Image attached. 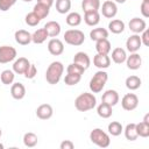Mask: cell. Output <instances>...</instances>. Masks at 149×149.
<instances>
[{
	"mask_svg": "<svg viewBox=\"0 0 149 149\" xmlns=\"http://www.w3.org/2000/svg\"><path fill=\"white\" fill-rule=\"evenodd\" d=\"M97 106V98L93 93H80L74 100V107L79 112H87Z\"/></svg>",
	"mask_w": 149,
	"mask_h": 149,
	"instance_id": "1",
	"label": "cell"
},
{
	"mask_svg": "<svg viewBox=\"0 0 149 149\" xmlns=\"http://www.w3.org/2000/svg\"><path fill=\"white\" fill-rule=\"evenodd\" d=\"M64 72V65L59 61H55L50 63L45 71V79L50 85H56L59 83L62 74Z\"/></svg>",
	"mask_w": 149,
	"mask_h": 149,
	"instance_id": "2",
	"label": "cell"
},
{
	"mask_svg": "<svg viewBox=\"0 0 149 149\" xmlns=\"http://www.w3.org/2000/svg\"><path fill=\"white\" fill-rule=\"evenodd\" d=\"M107 80H108V73L106 71H104V70L97 71L93 74V77L91 78L90 84H88L91 92L92 93H100L102 91V88L105 87Z\"/></svg>",
	"mask_w": 149,
	"mask_h": 149,
	"instance_id": "3",
	"label": "cell"
},
{
	"mask_svg": "<svg viewBox=\"0 0 149 149\" xmlns=\"http://www.w3.org/2000/svg\"><path fill=\"white\" fill-rule=\"evenodd\" d=\"M90 140L93 144L100 147V148H107L111 144L109 135L104 132L101 128H94L90 133Z\"/></svg>",
	"mask_w": 149,
	"mask_h": 149,
	"instance_id": "4",
	"label": "cell"
},
{
	"mask_svg": "<svg viewBox=\"0 0 149 149\" xmlns=\"http://www.w3.org/2000/svg\"><path fill=\"white\" fill-rule=\"evenodd\" d=\"M64 41H65V43H68L70 45L79 47L84 43L85 35L79 29H69L64 33Z\"/></svg>",
	"mask_w": 149,
	"mask_h": 149,
	"instance_id": "5",
	"label": "cell"
},
{
	"mask_svg": "<svg viewBox=\"0 0 149 149\" xmlns=\"http://www.w3.org/2000/svg\"><path fill=\"white\" fill-rule=\"evenodd\" d=\"M17 56L16 49L10 45H1L0 47V64H7L13 62Z\"/></svg>",
	"mask_w": 149,
	"mask_h": 149,
	"instance_id": "6",
	"label": "cell"
},
{
	"mask_svg": "<svg viewBox=\"0 0 149 149\" xmlns=\"http://www.w3.org/2000/svg\"><path fill=\"white\" fill-rule=\"evenodd\" d=\"M121 106L125 111H134L139 106V98L135 93H127L121 99Z\"/></svg>",
	"mask_w": 149,
	"mask_h": 149,
	"instance_id": "7",
	"label": "cell"
},
{
	"mask_svg": "<svg viewBox=\"0 0 149 149\" xmlns=\"http://www.w3.org/2000/svg\"><path fill=\"white\" fill-rule=\"evenodd\" d=\"M100 10L102 16L107 19H113L118 14V6L113 0H106L102 2V6H100Z\"/></svg>",
	"mask_w": 149,
	"mask_h": 149,
	"instance_id": "8",
	"label": "cell"
},
{
	"mask_svg": "<svg viewBox=\"0 0 149 149\" xmlns=\"http://www.w3.org/2000/svg\"><path fill=\"white\" fill-rule=\"evenodd\" d=\"M48 51L52 55V56H59L64 52V44L59 38L52 37L49 42H48Z\"/></svg>",
	"mask_w": 149,
	"mask_h": 149,
	"instance_id": "9",
	"label": "cell"
},
{
	"mask_svg": "<svg viewBox=\"0 0 149 149\" xmlns=\"http://www.w3.org/2000/svg\"><path fill=\"white\" fill-rule=\"evenodd\" d=\"M142 45L140 34H133L130 35L126 41V49L129 52H137Z\"/></svg>",
	"mask_w": 149,
	"mask_h": 149,
	"instance_id": "10",
	"label": "cell"
},
{
	"mask_svg": "<svg viewBox=\"0 0 149 149\" xmlns=\"http://www.w3.org/2000/svg\"><path fill=\"white\" fill-rule=\"evenodd\" d=\"M128 27L130 29V31H133L134 34H141L146 28H147V23L143 19L140 17H133L130 19Z\"/></svg>",
	"mask_w": 149,
	"mask_h": 149,
	"instance_id": "11",
	"label": "cell"
},
{
	"mask_svg": "<svg viewBox=\"0 0 149 149\" xmlns=\"http://www.w3.org/2000/svg\"><path fill=\"white\" fill-rule=\"evenodd\" d=\"M126 64L129 70H139L142 65V58L137 52H130L126 58Z\"/></svg>",
	"mask_w": 149,
	"mask_h": 149,
	"instance_id": "12",
	"label": "cell"
},
{
	"mask_svg": "<svg viewBox=\"0 0 149 149\" xmlns=\"http://www.w3.org/2000/svg\"><path fill=\"white\" fill-rule=\"evenodd\" d=\"M119 93L115 91V90H107L102 93V97H101V101L109 105V106H115L118 102H119Z\"/></svg>",
	"mask_w": 149,
	"mask_h": 149,
	"instance_id": "13",
	"label": "cell"
},
{
	"mask_svg": "<svg viewBox=\"0 0 149 149\" xmlns=\"http://www.w3.org/2000/svg\"><path fill=\"white\" fill-rule=\"evenodd\" d=\"M54 109L49 104H42L36 108V116L41 120H48L52 116Z\"/></svg>",
	"mask_w": 149,
	"mask_h": 149,
	"instance_id": "14",
	"label": "cell"
},
{
	"mask_svg": "<svg viewBox=\"0 0 149 149\" xmlns=\"http://www.w3.org/2000/svg\"><path fill=\"white\" fill-rule=\"evenodd\" d=\"M93 65L100 70L107 69L111 65V57L108 55H101V54H97L93 57Z\"/></svg>",
	"mask_w": 149,
	"mask_h": 149,
	"instance_id": "15",
	"label": "cell"
},
{
	"mask_svg": "<svg viewBox=\"0 0 149 149\" xmlns=\"http://www.w3.org/2000/svg\"><path fill=\"white\" fill-rule=\"evenodd\" d=\"M14 38L20 45H28L31 42V34L24 29H19L15 31Z\"/></svg>",
	"mask_w": 149,
	"mask_h": 149,
	"instance_id": "16",
	"label": "cell"
},
{
	"mask_svg": "<svg viewBox=\"0 0 149 149\" xmlns=\"http://www.w3.org/2000/svg\"><path fill=\"white\" fill-rule=\"evenodd\" d=\"M29 65H30V62L28 61V58H26V57H19L13 63V71L15 73H17V74H23L26 72V70L28 69Z\"/></svg>",
	"mask_w": 149,
	"mask_h": 149,
	"instance_id": "17",
	"label": "cell"
},
{
	"mask_svg": "<svg viewBox=\"0 0 149 149\" xmlns=\"http://www.w3.org/2000/svg\"><path fill=\"white\" fill-rule=\"evenodd\" d=\"M10 94L15 100H21L26 95V87L22 83H13L10 86Z\"/></svg>",
	"mask_w": 149,
	"mask_h": 149,
	"instance_id": "18",
	"label": "cell"
},
{
	"mask_svg": "<svg viewBox=\"0 0 149 149\" xmlns=\"http://www.w3.org/2000/svg\"><path fill=\"white\" fill-rule=\"evenodd\" d=\"M44 29L47 30L48 36L52 38V37H57L61 34L62 27L57 21H49L44 24Z\"/></svg>",
	"mask_w": 149,
	"mask_h": 149,
	"instance_id": "19",
	"label": "cell"
},
{
	"mask_svg": "<svg viewBox=\"0 0 149 149\" xmlns=\"http://www.w3.org/2000/svg\"><path fill=\"white\" fill-rule=\"evenodd\" d=\"M84 21L87 26L94 27L99 24L100 22V14L99 10H93V12H85L84 13Z\"/></svg>",
	"mask_w": 149,
	"mask_h": 149,
	"instance_id": "20",
	"label": "cell"
},
{
	"mask_svg": "<svg viewBox=\"0 0 149 149\" xmlns=\"http://www.w3.org/2000/svg\"><path fill=\"white\" fill-rule=\"evenodd\" d=\"M73 63H77L79 65H81L85 70H87L91 65V59L88 57V55L84 51H78L74 56H73Z\"/></svg>",
	"mask_w": 149,
	"mask_h": 149,
	"instance_id": "21",
	"label": "cell"
},
{
	"mask_svg": "<svg viewBox=\"0 0 149 149\" xmlns=\"http://www.w3.org/2000/svg\"><path fill=\"white\" fill-rule=\"evenodd\" d=\"M111 58H112V61H113L115 64H122V63L126 62L127 52H126V50H125L123 48L118 47V48L113 49L112 55H111Z\"/></svg>",
	"mask_w": 149,
	"mask_h": 149,
	"instance_id": "22",
	"label": "cell"
},
{
	"mask_svg": "<svg viewBox=\"0 0 149 149\" xmlns=\"http://www.w3.org/2000/svg\"><path fill=\"white\" fill-rule=\"evenodd\" d=\"M48 37H49L48 33L43 27V28H40V29L35 30L31 34V42L35 43V44H42V43H44L47 41Z\"/></svg>",
	"mask_w": 149,
	"mask_h": 149,
	"instance_id": "23",
	"label": "cell"
},
{
	"mask_svg": "<svg viewBox=\"0 0 149 149\" xmlns=\"http://www.w3.org/2000/svg\"><path fill=\"white\" fill-rule=\"evenodd\" d=\"M95 50H97L98 54L108 55L109 51L112 50V44H111V42H109L107 38L99 40V41L95 42Z\"/></svg>",
	"mask_w": 149,
	"mask_h": 149,
	"instance_id": "24",
	"label": "cell"
},
{
	"mask_svg": "<svg viewBox=\"0 0 149 149\" xmlns=\"http://www.w3.org/2000/svg\"><path fill=\"white\" fill-rule=\"evenodd\" d=\"M108 37V30L106 28L102 27H98V28H93L90 31V38L92 41H99V40H104Z\"/></svg>",
	"mask_w": 149,
	"mask_h": 149,
	"instance_id": "25",
	"label": "cell"
},
{
	"mask_svg": "<svg viewBox=\"0 0 149 149\" xmlns=\"http://www.w3.org/2000/svg\"><path fill=\"white\" fill-rule=\"evenodd\" d=\"M100 0H83L81 1V9L85 12H93L100 9Z\"/></svg>",
	"mask_w": 149,
	"mask_h": 149,
	"instance_id": "26",
	"label": "cell"
},
{
	"mask_svg": "<svg viewBox=\"0 0 149 149\" xmlns=\"http://www.w3.org/2000/svg\"><path fill=\"white\" fill-rule=\"evenodd\" d=\"M112 113H113L112 106H109V105H107V104H105V102H102V101H101V104H99L98 107H97V114H98L100 118H102V119H108V118H111V116H112Z\"/></svg>",
	"mask_w": 149,
	"mask_h": 149,
	"instance_id": "27",
	"label": "cell"
},
{
	"mask_svg": "<svg viewBox=\"0 0 149 149\" xmlns=\"http://www.w3.org/2000/svg\"><path fill=\"white\" fill-rule=\"evenodd\" d=\"M125 22L119 19H114L108 23V29L113 34H121L125 30Z\"/></svg>",
	"mask_w": 149,
	"mask_h": 149,
	"instance_id": "28",
	"label": "cell"
},
{
	"mask_svg": "<svg viewBox=\"0 0 149 149\" xmlns=\"http://www.w3.org/2000/svg\"><path fill=\"white\" fill-rule=\"evenodd\" d=\"M125 84H126V87H127L128 90L135 91V90H137V88L141 87L142 80H141V78L137 77V76H129V77L126 78Z\"/></svg>",
	"mask_w": 149,
	"mask_h": 149,
	"instance_id": "29",
	"label": "cell"
},
{
	"mask_svg": "<svg viewBox=\"0 0 149 149\" xmlns=\"http://www.w3.org/2000/svg\"><path fill=\"white\" fill-rule=\"evenodd\" d=\"M123 133H125V137L128 140V141H135L137 140L139 135L136 133V123H128L125 129H123Z\"/></svg>",
	"mask_w": 149,
	"mask_h": 149,
	"instance_id": "30",
	"label": "cell"
},
{
	"mask_svg": "<svg viewBox=\"0 0 149 149\" xmlns=\"http://www.w3.org/2000/svg\"><path fill=\"white\" fill-rule=\"evenodd\" d=\"M81 20H83L81 15H80L79 13H77V12H71V13H69V14L66 15V19H65L68 26H70V27H78V26L81 23Z\"/></svg>",
	"mask_w": 149,
	"mask_h": 149,
	"instance_id": "31",
	"label": "cell"
},
{
	"mask_svg": "<svg viewBox=\"0 0 149 149\" xmlns=\"http://www.w3.org/2000/svg\"><path fill=\"white\" fill-rule=\"evenodd\" d=\"M55 7L59 14H66L71 9V0H56Z\"/></svg>",
	"mask_w": 149,
	"mask_h": 149,
	"instance_id": "32",
	"label": "cell"
},
{
	"mask_svg": "<svg viewBox=\"0 0 149 149\" xmlns=\"http://www.w3.org/2000/svg\"><path fill=\"white\" fill-rule=\"evenodd\" d=\"M33 12L42 20V19H45L48 15H49V13H50V7H48V6H45V5H42V3H36L35 6H34V8H33Z\"/></svg>",
	"mask_w": 149,
	"mask_h": 149,
	"instance_id": "33",
	"label": "cell"
},
{
	"mask_svg": "<svg viewBox=\"0 0 149 149\" xmlns=\"http://www.w3.org/2000/svg\"><path fill=\"white\" fill-rule=\"evenodd\" d=\"M15 79V72L13 70H3L0 74V80L3 85H10L14 83Z\"/></svg>",
	"mask_w": 149,
	"mask_h": 149,
	"instance_id": "34",
	"label": "cell"
},
{
	"mask_svg": "<svg viewBox=\"0 0 149 149\" xmlns=\"http://www.w3.org/2000/svg\"><path fill=\"white\" fill-rule=\"evenodd\" d=\"M107 130L112 136H119L123 132V127L119 121H112L107 126Z\"/></svg>",
	"mask_w": 149,
	"mask_h": 149,
	"instance_id": "35",
	"label": "cell"
},
{
	"mask_svg": "<svg viewBox=\"0 0 149 149\" xmlns=\"http://www.w3.org/2000/svg\"><path fill=\"white\" fill-rule=\"evenodd\" d=\"M23 144L28 148H33L37 144V141H38V137L35 133H31V132H28L23 135Z\"/></svg>",
	"mask_w": 149,
	"mask_h": 149,
	"instance_id": "36",
	"label": "cell"
},
{
	"mask_svg": "<svg viewBox=\"0 0 149 149\" xmlns=\"http://www.w3.org/2000/svg\"><path fill=\"white\" fill-rule=\"evenodd\" d=\"M136 133L140 137H148L149 136V123L143 121L136 123Z\"/></svg>",
	"mask_w": 149,
	"mask_h": 149,
	"instance_id": "37",
	"label": "cell"
},
{
	"mask_svg": "<svg viewBox=\"0 0 149 149\" xmlns=\"http://www.w3.org/2000/svg\"><path fill=\"white\" fill-rule=\"evenodd\" d=\"M85 71L86 70L81 65H79L77 63H73V62L71 64H69L68 68H66V73H72V74H79V76H81Z\"/></svg>",
	"mask_w": 149,
	"mask_h": 149,
	"instance_id": "38",
	"label": "cell"
},
{
	"mask_svg": "<svg viewBox=\"0 0 149 149\" xmlns=\"http://www.w3.org/2000/svg\"><path fill=\"white\" fill-rule=\"evenodd\" d=\"M24 22L30 27H36L41 22V19L34 12H30L24 16Z\"/></svg>",
	"mask_w": 149,
	"mask_h": 149,
	"instance_id": "39",
	"label": "cell"
},
{
	"mask_svg": "<svg viewBox=\"0 0 149 149\" xmlns=\"http://www.w3.org/2000/svg\"><path fill=\"white\" fill-rule=\"evenodd\" d=\"M81 79V76L79 74H72V73H66L64 77V83L68 86H73L77 85Z\"/></svg>",
	"mask_w": 149,
	"mask_h": 149,
	"instance_id": "40",
	"label": "cell"
},
{
	"mask_svg": "<svg viewBox=\"0 0 149 149\" xmlns=\"http://www.w3.org/2000/svg\"><path fill=\"white\" fill-rule=\"evenodd\" d=\"M36 74H37V69H36V66H35L34 64L30 63V65L28 66V69L26 70V72L23 73V76H24L27 79H33Z\"/></svg>",
	"mask_w": 149,
	"mask_h": 149,
	"instance_id": "41",
	"label": "cell"
},
{
	"mask_svg": "<svg viewBox=\"0 0 149 149\" xmlns=\"http://www.w3.org/2000/svg\"><path fill=\"white\" fill-rule=\"evenodd\" d=\"M16 0H0V10L7 12L9 8H12L15 5Z\"/></svg>",
	"mask_w": 149,
	"mask_h": 149,
	"instance_id": "42",
	"label": "cell"
},
{
	"mask_svg": "<svg viewBox=\"0 0 149 149\" xmlns=\"http://www.w3.org/2000/svg\"><path fill=\"white\" fill-rule=\"evenodd\" d=\"M140 10H141V14L143 15V17H149V1H144L142 0V3L140 6Z\"/></svg>",
	"mask_w": 149,
	"mask_h": 149,
	"instance_id": "43",
	"label": "cell"
},
{
	"mask_svg": "<svg viewBox=\"0 0 149 149\" xmlns=\"http://www.w3.org/2000/svg\"><path fill=\"white\" fill-rule=\"evenodd\" d=\"M140 37H141V42H142V44L146 45V47H148V45H149V30H148L147 28L141 33Z\"/></svg>",
	"mask_w": 149,
	"mask_h": 149,
	"instance_id": "44",
	"label": "cell"
},
{
	"mask_svg": "<svg viewBox=\"0 0 149 149\" xmlns=\"http://www.w3.org/2000/svg\"><path fill=\"white\" fill-rule=\"evenodd\" d=\"M59 148L61 149H73L74 148V143L72 141H70V140H64V141L61 142Z\"/></svg>",
	"mask_w": 149,
	"mask_h": 149,
	"instance_id": "45",
	"label": "cell"
},
{
	"mask_svg": "<svg viewBox=\"0 0 149 149\" xmlns=\"http://www.w3.org/2000/svg\"><path fill=\"white\" fill-rule=\"evenodd\" d=\"M37 2H38V3H42V5H45V6H48V7H51V6L54 5L55 0H37Z\"/></svg>",
	"mask_w": 149,
	"mask_h": 149,
	"instance_id": "46",
	"label": "cell"
},
{
	"mask_svg": "<svg viewBox=\"0 0 149 149\" xmlns=\"http://www.w3.org/2000/svg\"><path fill=\"white\" fill-rule=\"evenodd\" d=\"M115 3H125L126 2V0H113Z\"/></svg>",
	"mask_w": 149,
	"mask_h": 149,
	"instance_id": "47",
	"label": "cell"
},
{
	"mask_svg": "<svg viewBox=\"0 0 149 149\" xmlns=\"http://www.w3.org/2000/svg\"><path fill=\"white\" fill-rule=\"evenodd\" d=\"M3 148H5V146L2 143H0V149H3Z\"/></svg>",
	"mask_w": 149,
	"mask_h": 149,
	"instance_id": "48",
	"label": "cell"
},
{
	"mask_svg": "<svg viewBox=\"0 0 149 149\" xmlns=\"http://www.w3.org/2000/svg\"><path fill=\"white\" fill-rule=\"evenodd\" d=\"M22 1H24V2H30V1H33V0H22Z\"/></svg>",
	"mask_w": 149,
	"mask_h": 149,
	"instance_id": "49",
	"label": "cell"
},
{
	"mask_svg": "<svg viewBox=\"0 0 149 149\" xmlns=\"http://www.w3.org/2000/svg\"><path fill=\"white\" fill-rule=\"evenodd\" d=\"M1 135H2V130H1V128H0V137H1Z\"/></svg>",
	"mask_w": 149,
	"mask_h": 149,
	"instance_id": "50",
	"label": "cell"
},
{
	"mask_svg": "<svg viewBox=\"0 0 149 149\" xmlns=\"http://www.w3.org/2000/svg\"><path fill=\"white\" fill-rule=\"evenodd\" d=\"M144 1H149V0H144Z\"/></svg>",
	"mask_w": 149,
	"mask_h": 149,
	"instance_id": "51",
	"label": "cell"
}]
</instances>
